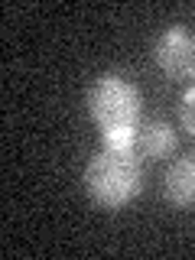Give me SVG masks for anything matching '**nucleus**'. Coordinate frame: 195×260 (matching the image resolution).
<instances>
[{
  "mask_svg": "<svg viewBox=\"0 0 195 260\" xmlns=\"http://www.w3.org/2000/svg\"><path fill=\"white\" fill-rule=\"evenodd\" d=\"M88 199L98 208L117 211L130 205L137 195L143 192V166L137 150H114V146H101L91 159L85 162L81 173Z\"/></svg>",
  "mask_w": 195,
  "mask_h": 260,
  "instance_id": "obj_2",
  "label": "nucleus"
},
{
  "mask_svg": "<svg viewBox=\"0 0 195 260\" xmlns=\"http://www.w3.org/2000/svg\"><path fill=\"white\" fill-rule=\"evenodd\" d=\"M153 59L169 81H195V36L185 26H169L159 32Z\"/></svg>",
  "mask_w": 195,
  "mask_h": 260,
  "instance_id": "obj_3",
  "label": "nucleus"
},
{
  "mask_svg": "<svg viewBox=\"0 0 195 260\" xmlns=\"http://www.w3.org/2000/svg\"><path fill=\"white\" fill-rule=\"evenodd\" d=\"M176 150V130L173 124H166V120H146L140 127V134H137V153H140V159H166L169 153Z\"/></svg>",
  "mask_w": 195,
  "mask_h": 260,
  "instance_id": "obj_5",
  "label": "nucleus"
},
{
  "mask_svg": "<svg viewBox=\"0 0 195 260\" xmlns=\"http://www.w3.org/2000/svg\"><path fill=\"white\" fill-rule=\"evenodd\" d=\"M179 120L189 130V137L195 140V81L182 91V101H179Z\"/></svg>",
  "mask_w": 195,
  "mask_h": 260,
  "instance_id": "obj_6",
  "label": "nucleus"
},
{
  "mask_svg": "<svg viewBox=\"0 0 195 260\" xmlns=\"http://www.w3.org/2000/svg\"><path fill=\"white\" fill-rule=\"evenodd\" d=\"M88 114L101 130V146L137 150V134L143 127V98L124 75L104 72L91 81Z\"/></svg>",
  "mask_w": 195,
  "mask_h": 260,
  "instance_id": "obj_1",
  "label": "nucleus"
},
{
  "mask_svg": "<svg viewBox=\"0 0 195 260\" xmlns=\"http://www.w3.org/2000/svg\"><path fill=\"white\" fill-rule=\"evenodd\" d=\"M162 195L173 208H192L195 205V153L176 159L162 179Z\"/></svg>",
  "mask_w": 195,
  "mask_h": 260,
  "instance_id": "obj_4",
  "label": "nucleus"
}]
</instances>
